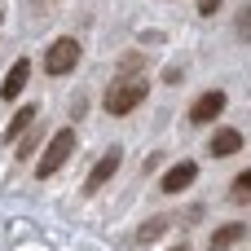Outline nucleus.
<instances>
[{
    "label": "nucleus",
    "instance_id": "423d86ee",
    "mask_svg": "<svg viewBox=\"0 0 251 251\" xmlns=\"http://www.w3.org/2000/svg\"><path fill=\"white\" fill-rule=\"evenodd\" d=\"M194 181H199V163L185 159V163H176V168L163 176V194H181V190H190Z\"/></svg>",
    "mask_w": 251,
    "mask_h": 251
},
{
    "label": "nucleus",
    "instance_id": "9b49d317",
    "mask_svg": "<svg viewBox=\"0 0 251 251\" xmlns=\"http://www.w3.org/2000/svg\"><path fill=\"white\" fill-rule=\"evenodd\" d=\"M31 119H35V106L26 101V106H22V110H18L13 119H9V128H4V137H22V132L31 128Z\"/></svg>",
    "mask_w": 251,
    "mask_h": 251
},
{
    "label": "nucleus",
    "instance_id": "ddd939ff",
    "mask_svg": "<svg viewBox=\"0 0 251 251\" xmlns=\"http://www.w3.org/2000/svg\"><path fill=\"white\" fill-rule=\"evenodd\" d=\"M141 66H146V57H141V53H124V62H119V79H137V75H141Z\"/></svg>",
    "mask_w": 251,
    "mask_h": 251
},
{
    "label": "nucleus",
    "instance_id": "dca6fc26",
    "mask_svg": "<svg viewBox=\"0 0 251 251\" xmlns=\"http://www.w3.org/2000/svg\"><path fill=\"white\" fill-rule=\"evenodd\" d=\"M216 9H221V0H199V13H203V18H212Z\"/></svg>",
    "mask_w": 251,
    "mask_h": 251
},
{
    "label": "nucleus",
    "instance_id": "7ed1b4c3",
    "mask_svg": "<svg viewBox=\"0 0 251 251\" xmlns=\"http://www.w3.org/2000/svg\"><path fill=\"white\" fill-rule=\"evenodd\" d=\"M75 66H79V40H75V35L53 40L49 53H44V71H49V75H71Z\"/></svg>",
    "mask_w": 251,
    "mask_h": 251
},
{
    "label": "nucleus",
    "instance_id": "f3484780",
    "mask_svg": "<svg viewBox=\"0 0 251 251\" xmlns=\"http://www.w3.org/2000/svg\"><path fill=\"white\" fill-rule=\"evenodd\" d=\"M172 251H185V247H172Z\"/></svg>",
    "mask_w": 251,
    "mask_h": 251
},
{
    "label": "nucleus",
    "instance_id": "39448f33",
    "mask_svg": "<svg viewBox=\"0 0 251 251\" xmlns=\"http://www.w3.org/2000/svg\"><path fill=\"white\" fill-rule=\"evenodd\" d=\"M225 106H229V97H225L221 88H212V93H203V97L190 106V124H199V128H203V124H212Z\"/></svg>",
    "mask_w": 251,
    "mask_h": 251
},
{
    "label": "nucleus",
    "instance_id": "0eeeda50",
    "mask_svg": "<svg viewBox=\"0 0 251 251\" xmlns=\"http://www.w3.org/2000/svg\"><path fill=\"white\" fill-rule=\"evenodd\" d=\"M168 225H172V216H168V212L150 216L146 225H137V229H132V247H150L154 238H163V234H168Z\"/></svg>",
    "mask_w": 251,
    "mask_h": 251
},
{
    "label": "nucleus",
    "instance_id": "9d476101",
    "mask_svg": "<svg viewBox=\"0 0 251 251\" xmlns=\"http://www.w3.org/2000/svg\"><path fill=\"white\" fill-rule=\"evenodd\" d=\"M207 150H212V159H229V154H238V150H243V132H238V128H221V132L212 137V146H207Z\"/></svg>",
    "mask_w": 251,
    "mask_h": 251
},
{
    "label": "nucleus",
    "instance_id": "6e6552de",
    "mask_svg": "<svg viewBox=\"0 0 251 251\" xmlns=\"http://www.w3.org/2000/svg\"><path fill=\"white\" fill-rule=\"evenodd\" d=\"M26 75H31V62H26V57H18V62L9 66V75H4V84H0V97H4V101H13V97L26 88Z\"/></svg>",
    "mask_w": 251,
    "mask_h": 251
},
{
    "label": "nucleus",
    "instance_id": "f8f14e48",
    "mask_svg": "<svg viewBox=\"0 0 251 251\" xmlns=\"http://www.w3.org/2000/svg\"><path fill=\"white\" fill-rule=\"evenodd\" d=\"M229 199H234V203H251V168L234 176V185H229Z\"/></svg>",
    "mask_w": 251,
    "mask_h": 251
},
{
    "label": "nucleus",
    "instance_id": "20e7f679",
    "mask_svg": "<svg viewBox=\"0 0 251 251\" xmlns=\"http://www.w3.org/2000/svg\"><path fill=\"white\" fill-rule=\"evenodd\" d=\"M119 163H124V150H119V146H110V150L93 163V172H88V181H84V194H97V190L119 172Z\"/></svg>",
    "mask_w": 251,
    "mask_h": 251
},
{
    "label": "nucleus",
    "instance_id": "f257e3e1",
    "mask_svg": "<svg viewBox=\"0 0 251 251\" xmlns=\"http://www.w3.org/2000/svg\"><path fill=\"white\" fill-rule=\"evenodd\" d=\"M146 101V79L137 75V79H115L110 88H106V115H132L137 106Z\"/></svg>",
    "mask_w": 251,
    "mask_h": 251
},
{
    "label": "nucleus",
    "instance_id": "2eb2a0df",
    "mask_svg": "<svg viewBox=\"0 0 251 251\" xmlns=\"http://www.w3.org/2000/svg\"><path fill=\"white\" fill-rule=\"evenodd\" d=\"M35 146H40V137H26V141H18V159L26 163V159L35 154Z\"/></svg>",
    "mask_w": 251,
    "mask_h": 251
},
{
    "label": "nucleus",
    "instance_id": "a211bd4d",
    "mask_svg": "<svg viewBox=\"0 0 251 251\" xmlns=\"http://www.w3.org/2000/svg\"><path fill=\"white\" fill-rule=\"evenodd\" d=\"M0 18H4V13H0Z\"/></svg>",
    "mask_w": 251,
    "mask_h": 251
},
{
    "label": "nucleus",
    "instance_id": "1a4fd4ad",
    "mask_svg": "<svg viewBox=\"0 0 251 251\" xmlns=\"http://www.w3.org/2000/svg\"><path fill=\"white\" fill-rule=\"evenodd\" d=\"M247 238V225L243 221H229V225H221L212 238H207V251H229L234 243H243Z\"/></svg>",
    "mask_w": 251,
    "mask_h": 251
},
{
    "label": "nucleus",
    "instance_id": "f03ea898",
    "mask_svg": "<svg viewBox=\"0 0 251 251\" xmlns=\"http://www.w3.org/2000/svg\"><path fill=\"white\" fill-rule=\"evenodd\" d=\"M75 154V132L71 128H62V132H53L49 137V150L40 154V163H35V176L40 181H49V176H57L62 172V163Z\"/></svg>",
    "mask_w": 251,
    "mask_h": 251
},
{
    "label": "nucleus",
    "instance_id": "4468645a",
    "mask_svg": "<svg viewBox=\"0 0 251 251\" xmlns=\"http://www.w3.org/2000/svg\"><path fill=\"white\" fill-rule=\"evenodd\" d=\"M234 35L238 40H251V0L238 4V13H234Z\"/></svg>",
    "mask_w": 251,
    "mask_h": 251
}]
</instances>
